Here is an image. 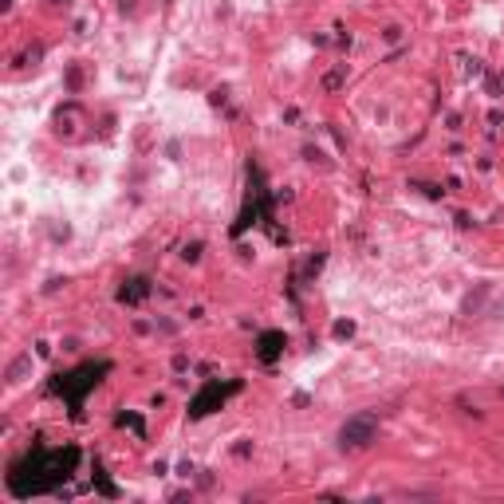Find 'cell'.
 Segmentation results:
<instances>
[{"mask_svg": "<svg viewBox=\"0 0 504 504\" xmlns=\"http://www.w3.org/2000/svg\"><path fill=\"white\" fill-rule=\"evenodd\" d=\"M374 433H379V422L370 418V414H358V418H347L343 430H339V445L343 449H367L374 442Z\"/></svg>", "mask_w": 504, "mask_h": 504, "instance_id": "6da1fadb", "label": "cell"}, {"mask_svg": "<svg viewBox=\"0 0 504 504\" xmlns=\"http://www.w3.org/2000/svg\"><path fill=\"white\" fill-rule=\"evenodd\" d=\"M280 343H284V335H264V339H260V358L272 363V358L280 355Z\"/></svg>", "mask_w": 504, "mask_h": 504, "instance_id": "7a4b0ae2", "label": "cell"}]
</instances>
